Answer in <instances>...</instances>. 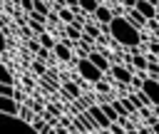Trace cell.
I'll return each instance as SVG.
<instances>
[{
  "mask_svg": "<svg viewBox=\"0 0 159 134\" xmlns=\"http://www.w3.org/2000/svg\"><path fill=\"white\" fill-rule=\"evenodd\" d=\"M77 5H80V10H82L84 15H94V10L99 7L97 0H77Z\"/></svg>",
  "mask_w": 159,
  "mask_h": 134,
  "instance_id": "9a60e30c",
  "label": "cell"
},
{
  "mask_svg": "<svg viewBox=\"0 0 159 134\" xmlns=\"http://www.w3.org/2000/svg\"><path fill=\"white\" fill-rule=\"evenodd\" d=\"M20 5H22V7H25V10H27V12H30V10H32V0H20Z\"/></svg>",
  "mask_w": 159,
  "mask_h": 134,
  "instance_id": "83f0119b",
  "label": "cell"
},
{
  "mask_svg": "<svg viewBox=\"0 0 159 134\" xmlns=\"http://www.w3.org/2000/svg\"><path fill=\"white\" fill-rule=\"evenodd\" d=\"M55 2H57V5H65V0H55Z\"/></svg>",
  "mask_w": 159,
  "mask_h": 134,
  "instance_id": "1f68e13d",
  "label": "cell"
},
{
  "mask_svg": "<svg viewBox=\"0 0 159 134\" xmlns=\"http://www.w3.org/2000/svg\"><path fill=\"white\" fill-rule=\"evenodd\" d=\"M147 69H149V74H152V77H159V65L154 62V57L147 62Z\"/></svg>",
  "mask_w": 159,
  "mask_h": 134,
  "instance_id": "d4e9b609",
  "label": "cell"
},
{
  "mask_svg": "<svg viewBox=\"0 0 159 134\" xmlns=\"http://www.w3.org/2000/svg\"><path fill=\"white\" fill-rule=\"evenodd\" d=\"M87 57H89V60H92V62H94V65H97V67H99L102 72H109V67H112V65H109V60H107V57H104L102 52H97V50H92V52H89Z\"/></svg>",
  "mask_w": 159,
  "mask_h": 134,
  "instance_id": "30bf717a",
  "label": "cell"
},
{
  "mask_svg": "<svg viewBox=\"0 0 159 134\" xmlns=\"http://www.w3.org/2000/svg\"><path fill=\"white\" fill-rule=\"evenodd\" d=\"M0 82H7V84H12V72H10V67L0 60Z\"/></svg>",
  "mask_w": 159,
  "mask_h": 134,
  "instance_id": "ffe728a7",
  "label": "cell"
},
{
  "mask_svg": "<svg viewBox=\"0 0 159 134\" xmlns=\"http://www.w3.org/2000/svg\"><path fill=\"white\" fill-rule=\"evenodd\" d=\"M32 72H35V74H40V77H45V74H47L45 62H42V60H35V62H32Z\"/></svg>",
  "mask_w": 159,
  "mask_h": 134,
  "instance_id": "603a6c76",
  "label": "cell"
},
{
  "mask_svg": "<svg viewBox=\"0 0 159 134\" xmlns=\"http://www.w3.org/2000/svg\"><path fill=\"white\" fill-rule=\"evenodd\" d=\"M152 132H154V134H159V122H154V124H152Z\"/></svg>",
  "mask_w": 159,
  "mask_h": 134,
  "instance_id": "4dcf8cb0",
  "label": "cell"
},
{
  "mask_svg": "<svg viewBox=\"0 0 159 134\" xmlns=\"http://www.w3.org/2000/svg\"><path fill=\"white\" fill-rule=\"evenodd\" d=\"M62 89H65V92H67L72 99H80V97H82V89H80L75 82H65V84H62Z\"/></svg>",
  "mask_w": 159,
  "mask_h": 134,
  "instance_id": "e0dca14e",
  "label": "cell"
},
{
  "mask_svg": "<svg viewBox=\"0 0 159 134\" xmlns=\"http://www.w3.org/2000/svg\"><path fill=\"white\" fill-rule=\"evenodd\" d=\"M99 30H102V25H99V22H82V32H84V35H89L92 40H97V37H99Z\"/></svg>",
  "mask_w": 159,
  "mask_h": 134,
  "instance_id": "4fadbf2b",
  "label": "cell"
},
{
  "mask_svg": "<svg viewBox=\"0 0 159 134\" xmlns=\"http://www.w3.org/2000/svg\"><path fill=\"white\" fill-rule=\"evenodd\" d=\"M87 114L92 117V122L97 124V129H109V124H112V122H109V117L102 112V107H99V104H89V107H87Z\"/></svg>",
  "mask_w": 159,
  "mask_h": 134,
  "instance_id": "5b68a950",
  "label": "cell"
},
{
  "mask_svg": "<svg viewBox=\"0 0 159 134\" xmlns=\"http://www.w3.org/2000/svg\"><path fill=\"white\" fill-rule=\"evenodd\" d=\"M0 112H7V114H17V112H20L17 97H12V94H0Z\"/></svg>",
  "mask_w": 159,
  "mask_h": 134,
  "instance_id": "ba28073f",
  "label": "cell"
},
{
  "mask_svg": "<svg viewBox=\"0 0 159 134\" xmlns=\"http://www.w3.org/2000/svg\"><path fill=\"white\" fill-rule=\"evenodd\" d=\"M37 37H40V45H42V47H47V50H52V47H55V40H52L47 32H40Z\"/></svg>",
  "mask_w": 159,
  "mask_h": 134,
  "instance_id": "7402d4cb",
  "label": "cell"
},
{
  "mask_svg": "<svg viewBox=\"0 0 159 134\" xmlns=\"http://www.w3.org/2000/svg\"><path fill=\"white\" fill-rule=\"evenodd\" d=\"M154 112H157V117H159V107H154Z\"/></svg>",
  "mask_w": 159,
  "mask_h": 134,
  "instance_id": "d6a6232c",
  "label": "cell"
},
{
  "mask_svg": "<svg viewBox=\"0 0 159 134\" xmlns=\"http://www.w3.org/2000/svg\"><path fill=\"white\" fill-rule=\"evenodd\" d=\"M102 30L117 42V45H124V47H139V42H142V32H139V27H134L127 17H122V15H114L112 20H109V25H102Z\"/></svg>",
  "mask_w": 159,
  "mask_h": 134,
  "instance_id": "6da1fadb",
  "label": "cell"
},
{
  "mask_svg": "<svg viewBox=\"0 0 159 134\" xmlns=\"http://www.w3.org/2000/svg\"><path fill=\"white\" fill-rule=\"evenodd\" d=\"M0 94H12V97H17V89H15L12 84H7V82H0Z\"/></svg>",
  "mask_w": 159,
  "mask_h": 134,
  "instance_id": "cb8c5ba5",
  "label": "cell"
},
{
  "mask_svg": "<svg viewBox=\"0 0 159 134\" xmlns=\"http://www.w3.org/2000/svg\"><path fill=\"white\" fill-rule=\"evenodd\" d=\"M129 99L134 102V107H152V102H149V97H147V94H144L142 89H137V92H134V94H132Z\"/></svg>",
  "mask_w": 159,
  "mask_h": 134,
  "instance_id": "5bb4252c",
  "label": "cell"
},
{
  "mask_svg": "<svg viewBox=\"0 0 159 134\" xmlns=\"http://www.w3.org/2000/svg\"><path fill=\"white\" fill-rule=\"evenodd\" d=\"M157 79H159V77H157Z\"/></svg>",
  "mask_w": 159,
  "mask_h": 134,
  "instance_id": "e575fe53",
  "label": "cell"
},
{
  "mask_svg": "<svg viewBox=\"0 0 159 134\" xmlns=\"http://www.w3.org/2000/svg\"><path fill=\"white\" fill-rule=\"evenodd\" d=\"M122 5H124V7H127V10H132V7H134V5H137V0H122Z\"/></svg>",
  "mask_w": 159,
  "mask_h": 134,
  "instance_id": "f1b7e54d",
  "label": "cell"
},
{
  "mask_svg": "<svg viewBox=\"0 0 159 134\" xmlns=\"http://www.w3.org/2000/svg\"><path fill=\"white\" fill-rule=\"evenodd\" d=\"M17 114H20L22 119H27V122H32V114H30V109H27V107H20V112H17Z\"/></svg>",
  "mask_w": 159,
  "mask_h": 134,
  "instance_id": "484cf974",
  "label": "cell"
},
{
  "mask_svg": "<svg viewBox=\"0 0 159 134\" xmlns=\"http://www.w3.org/2000/svg\"><path fill=\"white\" fill-rule=\"evenodd\" d=\"M99 107H102V112L109 117V122H117V119H119V112H117L114 104H99Z\"/></svg>",
  "mask_w": 159,
  "mask_h": 134,
  "instance_id": "ac0fdd59",
  "label": "cell"
},
{
  "mask_svg": "<svg viewBox=\"0 0 159 134\" xmlns=\"http://www.w3.org/2000/svg\"><path fill=\"white\" fill-rule=\"evenodd\" d=\"M77 72H80V77L87 79V82H99V79H102V69H99L87 55L77 60Z\"/></svg>",
  "mask_w": 159,
  "mask_h": 134,
  "instance_id": "3957f363",
  "label": "cell"
},
{
  "mask_svg": "<svg viewBox=\"0 0 159 134\" xmlns=\"http://www.w3.org/2000/svg\"><path fill=\"white\" fill-rule=\"evenodd\" d=\"M127 20H129L134 27H147V17H144L139 10H134V7H132V10H127Z\"/></svg>",
  "mask_w": 159,
  "mask_h": 134,
  "instance_id": "7c38bea8",
  "label": "cell"
},
{
  "mask_svg": "<svg viewBox=\"0 0 159 134\" xmlns=\"http://www.w3.org/2000/svg\"><path fill=\"white\" fill-rule=\"evenodd\" d=\"M109 72H112V77H114L119 84H129V82H132V77H134V74H132V69H129V67H124V65H112V67H109Z\"/></svg>",
  "mask_w": 159,
  "mask_h": 134,
  "instance_id": "8992f818",
  "label": "cell"
},
{
  "mask_svg": "<svg viewBox=\"0 0 159 134\" xmlns=\"http://www.w3.org/2000/svg\"><path fill=\"white\" fill-rule=\"evenodd\" d=\"M57 20H62V22L67 25V22H72V20H75V12H72L67 5H60V7H57Z\"/></svg>",
  "mask_w": 159,
  "mask_h": 134,
  "instance_id": "2e32d148",
  "label": "cell"
},
{
  "mask_svg": "<svg viewBox=\"0 0 159 134\" xmlns=\"http://www.w3.org/2000/svg\"><path fill=\"white\" fill-rule=\"evenodd\" d=\"M134 10H139V12H142L147 20H154V17H157V10H159V5H154L152 0H137Z\"/></svg>",
  "mask_w": 159,
  "mask_h": 134,
  "instance_id": "52a82bcc",
  "label": "cell"
},
{
  "mask_svg": "<svg viewBox=\"0 0 159 134\" xmlns=\"http://www.w3.org/2000/svg\"><path fill=\"white\" fill-rule=\"evenodd\" d=\"M139 89L149 97L152 107H159V79H157V77H147V79H142Z\"/></svg>",
  "mask_w": 159,
  "mask_h": 134,
  "instance_id": "277c9868",
  "label": "cell"
},
{
  "mask_svg": "<svg viewBox=\"0 0 159 134\" xmlns=\"http://www.w3.org/2000/svg\"><path fill=\"white\" fill-rule=\"evenodd\" d=\"M152 52H154V55H159V42H152Z\"/></svg>",
  "mask_w": 159,
  "mask_h": 134,
  "instance_id": "f546056e",
  "label": "cell"
},
{
  "mask_svg": "<svg viewBox=\"0 0 159 134\" xmlns=\"http://www.w3.org/2000/svg\"><path fill=\"white\" fill-rule=\"evenodd\" d=\"M112 17H114V12H112L109 7H104V5H99V7L94 10V20H97L99 25H109Z\"/></svg>",
  "mask_w": 159,
  "mask_h": 134,
  "instance_id": "8fae6325",
  "label": "cell"
},
{
  "mask_svg": "<svg viewBox=\"0 0 159 134\" xmlns=\"http://www.w3.org/2000/svg\"><path fill=\"white\" fill-rule=\"evenodd\" d=\"M5 47H7V40H5V32H2V30H0V52H2V50H5Z\"/></svg>",
  "mask_w": 159,
  "mask_h": 134,
  "instance_id": "4316f807",
  "label": "cell"
},
{
  "mask_svg": "<svg viewBox=\"0 0 159 134\" xmlns=\"http://www.w3.org/2000/svg\"><path fill=\"white\" fill-rule=\"evenodd\" d=\"M147 62H149V60H147L144 55L134 52V57H132V65H134V67H139V69H147Z\"/></svg>",
  "mask_w": 159,
  "mask_h": 134,
  "instance_id": "44dd1931",
  "label": "cell"
},
{
  "mask_svg": "<svg viewBox=\"0 0 159 134\" xmlns=\"http://www.w3.org/2000/svg\"><path fill=\"white\" fill-rule=\"evenodd\" d=\"M32 132H35L32 122L22 119L20 114L0 112V134H32Z\"/></svg>",
  "mask_w": 159,
  "mask_h": 134,
  "instance_id": "7a4b0ae2",
  "label": "cell"
},
{
  "mask_svg": "<svg viewBox=\"0 0 159 134\" xmlns=\"http://www.w3.org/2000/svg\"><path fill=\"white\" fill-rule=\"evenodd\" d=\"M52 52H55V57H57V60H62V62L72 60V50H70V45H67V42H55Z\"/></svg>",
  "mask_w": 159,
  "mask_h": 134,
  "instance_id": "9c48e42d",
  "label": "cell"
},
{
  "mask_svg": "<svg viewBox=\"0 0 159 134\" xmlns=\"http://www.w3.org/2000/svg\"><path fill=\"white\" fill-rule=\"evenodd\" d=\"M114 2H122V0H114Z\"/></svg>",
  "mask_w": 159,
  "mask_h": 134,
  "instance_id": "836d02e7",
  "label": "cell"
},
{
  "mask_svg": "<svg viewBox=\"0 0 159 134\" xmlns=\"http://www.w3.org/2000/svg\"><path fill=\"white\" fill-rule=\"evenodd\" d=\"M32 127H35V132H40V134H50V132H52V127H50L45 119H32Z\"/></svg>",
  "mask_w": 159,
  "mask_h": 134,
  "instance_id": "d6986e66",
  "label": "cell"
}]
</instances>
